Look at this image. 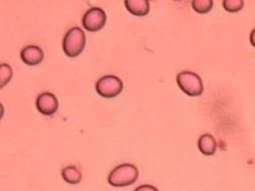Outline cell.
I'll list each match as a JSON object with an SVG mask.
<instances>
[{"label": "cell", "instance_id": "6da1fadb", "mask_svg": "<svg viewBox=\"0 0 255 191\" xmlns=\"http://www.w3.org/2000/svg\"><path fill=\"white\" fill-rule=\"evenodd\" d=\"M139 177V171L132 164H123L116 167L109 175V183L115 187L129 186L136 182Z\"/></svg>", "mask_w": 255, "mask_h": 191}, {"label": "cell", "instance_id": "7a4b0ae2", "mask_svg": "<svg viewBox=\"0 0 255 191\" xmlns=\"http://www.w3.org/2000/svg\"><path fill=\"white\" fill-rule=\"evenodd\" d=\"M85 43L86 38L83 30L79 27H72L64 37L63 51L68 57L75 58L83 52Z\"/></svg>", "mask_w": 255, "mask_h": 191}, {"label": "cell", "instance_id": "3957f363", "mask_svg": "<svg viewBox=\"0 0 255 191\" xmlns=\"http://www.w3.org/2000/svg\"><path fill=\"white\" fill-rule=\"evenodd\" d=\"M179 88L188 96H200L204 92V84L202 78L190 71H183L176 77Z\"/></svg>", "mask_w": 255, "mask_h": 191}, {"label": "cell", "instance_id": "277c9868", "mask_svg": "<svg viewBox=\"0 0 255 191\" xmlns=\"http://www.w3.org/2000/svg\"><path fill=\"white\" fill-rule=\"evenodd\" d=\"M97 92L105 98H113L119 95L124 88L123 81L114 75H108L101 78L95 85Z\"/></svg>", "mask_w": 255, "mask_h": 191}, {"label": "cell", "instance_id": "5b68a950", "mask_svg": "<svg viewBox=\"0 0 255 191\" xmlns=\"http://www.w3.org/2000/svg\"><path fill=\"white\" fill-rule=\"evenodd\" d=\"M107 22V14L100 7L88 9L82 18V24L88 31H99Z\"/></svg>", "mask_w": 255, "mask_h": 191}, {"label": "cell", "instance_id": "8992f818", "mask_svg": "<svg viewBox=\"0 0 255 191\" xmlns=\"http://www.w3.org/2000/svg\"><path fill=\"white\" fill-rule=\"evenodd\" d=\"M36 106L42 114L53 115L58 110L59 102L57 97L53 93L44 92L38 96L36 101Z\"/></svg>", "mask_w": 255, "mask_h": 191}, {"label": "cell", "instance_id": "52a82bcc", "mask_svg": "<svg viewBox=\"0 0 255 191\" xmlns=\"http://www.w3.org/2000/svg\"><path fill=\"white\" fill-rule=\"evenodd\" d=\"M22 62L28 66H36L44 60V52L38 46H26L20 52Z\"/></svg>", "mask_w": 255, "mask_h": 191}, {"label": "cell", "instance_id": "ba28073f", "mask_svg": "<svg viewBox=\"0 0 255 191\" xmlns=\"http://www.w3.org/2000/svg\"><path fill=\"white\" fill-rule=\"evenodd\" d=\"M125 5L128 11L137 16L147 15L150 11L148 0H125Z\"/></svg>", "mask_w": 255, "mask_h": 191}, {"label": "cell", "instance_id": "9c48e42d", "mask_svg": "<svg viewBox=\"0 0 255 191\" xmlns=\"http://www.w3.org/2000/svg\"><path fill=\"white\" fill-rule=\"evenodd\" d=\"M198 146L202 154L206 156H212L217 151V142L215 138L210 134L202 135L199 139Z\"/></svg>", "mask_w": 255, "mask_h": 191}, {"label": "cell", "instance_id": "30bf717a", "mask_svg": "<svg viewBox=\"0 0 255 191\" xmlns=\"http://www.w3.org/2000/svg\"><path fill=\"white\" fill-rule=\"evenodd\" d=\"M62 177L67 183L77 184L82 179L80 170L75 166H68L62 170Z\"/></svg>", "mask_w": 255, "mask_h": 191}, {"label": "cell", "instance_id": "8fae6325", "mask_svg": "<svg viewBox=\"0 0 255 191\" xmlns=\"http://www.w3.org/2000/svg\"><path fill=\"white\" fill-rule=\"evenodd\" d=\"M213 5L214 2L212 0H194V1L191 2V6H193L194 10L201 14L210 12L211 9L213 8Z\"/></svg>", "mask_w": 255, "mask_h": 191}, {"label": "cell", "instance_id": "7c38bea8", "mask_svg": "<svg viewBox=\"0 0 255 191\" xmlns=\"http://www.w3.org/2000/svg\"><path fill=\"white\" fill-rule=\"evenodd\" d=\"M12 69L7 64H1L0 66V87H4L11 79Z\"/></svg>", "mask_w": 255, "mask_h": 191}, {"label": "cell", "instance_id": "4fadbf2b", "mask_svg": "<svg viewBox=\"0 0 255 191\" xmlns=\"http://www.w3.org/2000/svg\"><path fill=\"white\" fill-rule=\"evenodd\" d=\"M244 6V2L242 0H224L223 1V7L227 11L234 13L241 10Z\"/></svg>", "mask_w": 255, "mask_h": 191}, {"label": "cell", "instance_id": "5bb4252c", "mask_svg": "<svg viewBox=\"0 0 255 191\" xmlns=\"http://www.w3.org/2000/svg\"><path fill=\"white\" fill-rule=\"evenodd\" d=\"M135 191H159L156 187L151 185H142L135 189Z\"/></svg>", "mask_w": 255, "mask_h": 191}, {"label": "cell", "instance_id": "9a60e30c", "mask_svg": "<svg viewBox=\"0 0 255 191\" xmlns=\"http://www.w3.org/2000/svg\"><path fill=\"white\" fill-rule=\"evenodd\" d=\"M250 42L253 47H255V29L252 30V33L250 35Z\"/></svg>", "mask_w": 255, "mask_h": 191}]
</instances>
